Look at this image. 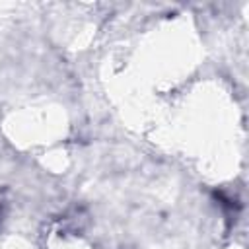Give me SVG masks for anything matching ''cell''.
I'll return each instance as SVG.
<instances>
[]
</instances>
